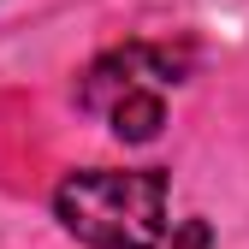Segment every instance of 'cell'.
I'll list each match as a JSON object with an SVG mask.
<instances>
[{"label": "cell", "instance_id": "7a4b0ae2", "mask_svg": "<svg viewBox=\"0 0 249 249\" xmlns=\"http://www.w3.org/2000/svg\"><path fill=\"white\" fill-rule=\"evenodd\" d=\"M184 71H190V53H184V48H154V42L113 48V53H101L95 66L83 71L77 107L107 113L124 89H166V83H184Z\"/></svg>", "mask_w": 249, "mask_h": 249}, {"label": "cell", "instance_id": "6da1fadb", "mask_svg": "<svg viewBox=\"0 0 249 249\" xmlns=\"http://www.w3.org/2000/svg\"><path fill=\"white\" fill-rule=\"evenodd\" d=\"M53 213L89 249H166V172L160 166H83L53 190Z\"/></svg>", "mask_w": 249, "mask_h": 249}, {"label": "cell", "instance_id": "3957f363", "mask_svg": "<svg viewBox=\"0 0 249 249\" xmlns=\"http://www.w3.org/2000/svg\"><path fill=\"white\" fill-rule=\"evenodd\" d=\"M101 119L113 124L119 142H154L160 124H166V101H160V89H124Z\"/></svg>", "mask_w": 249, "mask_h": 249}]
</instances>
